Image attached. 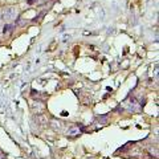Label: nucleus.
<instances>
[{
	"instance_id": "nucleus-1",
	"label": "nucleus",
	"mask_w": 159,
	"mask_h": 159,
	"mask_svg": "<svg viewBox=\"0 0 159 159\" xmlns=\"http://www.w3.org/2000/svg\"><path fill=\"white\" fill-rule=\"evenodd\" d=\"M0 17L3 20H6V21H11L12 19L16 17V12H15L13 8H7V9H4L2 15H0Z\"/></svg>"
}]
</instances>
